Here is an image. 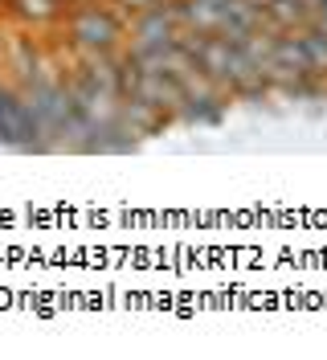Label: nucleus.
Segmentation results:
<instances>
[{
  "label": "nucleus",
  "instance_id": "423d86ee",
  "mask_svg": "<svg viewBox=\"0 0 327 360\" xmlns=\"http://www.w3.org/2000/svg\"><path fill=\"white\" fill-rule=\"evenodd\" d=\"M180 29H193V33H217L221 17H225V4L217 0H172Z\"/></svg>",
  "mask_w": 327,
  "mask_h": 360
},
{
  "label": "nucleus",
  "instance_id": "4468645a",
  "mask_svg": "<svg viewBox=\"0 0 327 360\" xmlns=\"http://www.w3.org/2000/svg\"><path fill=\"white\" fill-rule=\"evenodd\" d=\"M311 4H319V0H311Z\"/></svg>",
  "mask_w": 327,
  "mask_h": 360
},
{
  "label": "nucleus",
  "instance_id": "7ed1b4c3",
  "mask_svg": "<svg viewBox=\"0 0 327 360\" xmlns=\"http://www.w3.org/2000/svg\"><path fill=\"white\" fill-rule=\"evenodd\" d=\"M123 98H143V103H152V107H160V111H168L176 123H180V111H184L188 90H184V82H180L176 74H143V70L131 66L127 86H123Z\"/></svg>",
  "mask_w": 327,
  "mask_h": 360
},
{
  "label": "nucleus",
  "instance_id": "0eeeda50",
  "mask_svg": "<svg viewBox=\"0 0 327 360\" xmlns=\"http://www.w3.org/2000/svg\"><path fill=\"white\" fill-rule=\"evenodd\" d=\"M123 123H127V131L135 135V139H148V135L164 131L176 119L168 111L152 107V103H143V98H123Z\"/></svg>",
  "mask_w": 327,
  "mask_h": 360
},
{
  "label": "nucleus",
  "instance_id": "9b49d317",
  "mask_svg": "<svg viewBox=\"0 0 327 360\" xmlns=\"http://www.w3.org/2000/svg\"><path fill=\"white\" fill-rule=\"evenodd\" d=\"M155 4H168V0H115V8L123 13V17H135V13H148Z\"/></svg>",
  "mask_w": 327,
  "mask_h": 360
},
{
  "label": "nucleus",
  "instance_id": "1a4fd4ad",
  "mask_svg": "<svg viewBox=\"0 0 327 360\" xmlns=\"http://www.w3.org/2000/svg\"><path fill=\"white\" fill-rule=\"evenodd\" d=\"M299 41H303V58H307V70L315 74V78H323L327 82V29L311 21L307 29H299Z\"/></svg>",
  "mask_w": 327,
  "mask_h": 360
},
{
  "label": "nucleus",
  "instance_id": "20e7f679",
  "mask_svg": "<svg viewBox=\"0 0 327 360\" xmlns=\"http://www.w3.org/2000/svg\"><path fill=\"white\" fill-rule=\"evenodd\" d=\"M127 37H131L127 49H152V45L176 41V37H180V17H176L172 0H168V4H155L148 13L127 17Z\"/></svg>",
  "mask_w": 327,
  "mask_h": 360
},
{
  "label": "nucleus",
  "instance_id": "f257e3e1",
  "mask_svg": "<svg viewBox=\"0 0 327 360\" xmlns=\"http://www.w3.org/2000/svg\"><path fill=\"white\" fill-rule=\"evenodd\" d=\"M62 33L70 53H115L127 49V17L115 8V0H86V4H70L62 17Z\"/></svg>",
  "mask_w": 327,
  "mask_h": 360
},
{
  "label": "nucleus",
  "instance_id": "f03ea898",
  "mask_svg": "<svg viewBox=\"0 0 327 360\" xmlns=\"http://www.w3.org/2000/svg\"><path fill=\"white\" fill-rule=\"evenodd\" d=\"M0 148L8 152H49L37 115L25 98L21 82H0Z\"/></svg>",
  "mask_w": 327,
  "mask_h": 360
},
{
  "label": "nucleus",
  "instance_id": "6e6552de",
  "mask_svg": "<svg viewBox=\"0 0 327 360\" xmlns=\"http://www.w3.org/2000/svg\"><path fill=\"white\" fill-rule=\"evenodd\" d=\"M8 13L29 29H45V25H62V17L70 13V0H4Z\"/></svg>",
  "mask_w": 327,
  "mask_h": 360
},
{
  "label": "nucleus",
  "instance_id": "ddd939ff",
  "mask_svg": "<svg viewBox=\"0 0 327 360\" xmlns=\"http://www.w3.org/2000/svg\"><path fill=\"white\" fill-rule=\"evenodd\" d=\"M70 4H86V0H70Z\"/></svg>",
  "mask_w": 327,
  "mask_h": 360
},
{
  "label": "nucleus",
  "instance_id": "9d476101",
  "mask_svg": "<svg viewBox=\"0 0 327 360\" xmlns=\"http://www.w3.org/2000/svg\"><path fill=\"white\" fill-rule=\"evenodd\" d=\"M8 66L17 70V82H29L33 74H41V58H37V45H33V37H13L8 41Z\"/></svg>",
  "mask_w": 327,
  "mask_h": 360
},
{
  "label": "nucleus",
  "instance_id": "f8f14e48",
  "mask_svg": "<svg viewBox=\"0 0 327 360\" xmlns=\"http://www.w3.org/2000/svg\"><path fill=\"white\" fill-rule=\"evenodd\" d=\"M315 25H319V29H327V0H319V4H315Z\"/></svg>",
  "mask_w": 327,
  "mask_h": 360
},
{
  "label": "nucleus",
  "instance_id": "39448f33",
  "mask_svg": "<svg viewBox=\"0 0 327 360\" xmlns=\"http://www.w3.org/2000/svg\"><path fill=\"white\" fill-rule=\"evenodd\" d=\"M311 21H315L311 0H270L266 4V29H274V33H299Z\"/></svg>",
  "mask_w": 327,
  "mask_h": 360
}]
</instances>
